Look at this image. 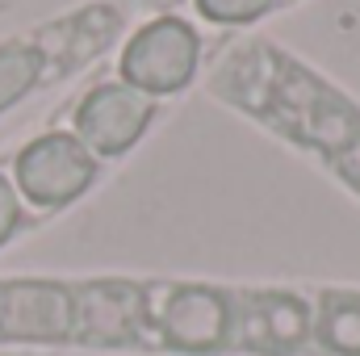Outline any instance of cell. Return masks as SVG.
<instances>
[{
  "instance_id": "4",
  "label": "cell",
  "mask_w": 360,
  "mask_h": 356,
  "mask_svg": "<svg viewBox=\"0 0 360 356\" xmlns=\"http://www.w3.org/2000/svg\"><path fill=\"white\" fill-rule=\"evenodd\" d=\"M314 340V306L289 289H243L239 293V340L235 352L297 356Z\"/></svg>"
},
{
  "instance_id": "5",
  "label": "cell",
  "mask_w": 360,
  "mask_h": 356,
  "mask_svg": "<svg viewBox=\"0 0 360 356\" xmlns=\"http://www.w3.org/2000/svg\"><path fill=\"white\" fill-rule=\"evenodd\" d=\"M155 117V101L134 92L122 80H109V84H96L80 96L76 105V117H72V134L89 147L92 155L101 160H113V155H126L151 126Z\"/></svg>"
},
{
  "instance_id": "9",
  "label": "cell",
  "mask_w": 360,
  "mask_h": 356,
  "mask_svg": "<svg viewBox=\"0 0 360 356\" xmlns=\"http://www.w3.org/2000/svg\"><path fill=\"white\" fill-rule=\"evenodd\" d=\"M42 51L30 42H0V113L25 101L42 80Z\"/></svg>"
},
{
  "instance_id": "6",
  "label": "cell",
  "mask_w": 360,
  "mask_h": 356,
  "mask_svg": "<svg viewBox=\"0 0 360 356\" xmlns=\"http://www.w3.org/2000/svg\"><path fill=\"white\" fill-rule=\"evenodd\" d=\"M0 340L13 344L76 340V289L59 281H0Z\"/></svg>"
},
{
  "instance_id": "7",
  "label": "cell",
  "mask_w": 360,
  "mask_h": 356,
  "mask_svg": "<svg viewBox=\"0 0 360 356\" xmlns=\"http://www.w3.org/2000/svg\"><path fill=\"white\" fill-rule=\"evenodd\" d=\"M76 340L96 348H126L143 340V285L92 281L76 289Z\"/></svg>"
},
{
  "instance_id": "8",
  "label": "cell",
  "mask_w": 360,
  "mask_h": 356,
  "mask_svg": "<svg viewBox=\"0 0 360 356\" xmlns=\"http://www.w3.org/2000/svg\"><path fill=\"white\" fill-rule=\"evenodd\" d=\"M314 348L327 356H360V293L323 289L314 302Z\"/></svg>"
},
{
  "instance_id": "1",
  "label": "cell",
  "mask_w": 360,
  "mask_h": 356,
  "mask_svg": "<svg viewBox=\"0 0 360 356\" xmlns=\"http://www.w3.org/2000/svg\"><path fill=\"white\" fill-rule=\"evenodd\" d=\"M239 340V293L218 285H143L147 348L180 356H218Z\"/></svg>"
},
{
  "instance_id": "3",
  "label": "cell",
  "mask_w": 360,
  "mask_h": 356,
  "mask_svg": "<svg viewBox=\"0 0 360 356\" xmlns=\"http://www.w3.org/2000/svg\"><path fill=\"white\" fill-rule=\"evenodd\" d=\"M92 180H96V155L72 130L38 134L13 160V189L38 210L72 205L92 189Z\"/></svg>"
},
{
  "instance_id": "11",
  "label": "cell",
  "mask_w": 360,
  "mask_h": 356,
  "mask_svg": "<svg viewBox=\"0 0 360 356\" xmlns=\"http://www.w3.org/2000/svg\"><path fill=\"white\" fill-rule=\"evenodd\" d=\"M17 227H21V193L13 189V180L0 172V248L13 239Z\"/></svg>"
},
{
  "instance_id": "2",
  "label": "cell",
  "mask_w": 360,
  "mask_h": 356,
  "mask_svg": "<svg viewBox=\"0 0 360 356\" xmlns=\"http://www.w3.org/2000/svg\"><path fill=\"white\" fill-rule=\"evenodd\" d=\"M197 68H201V34L193 21L172 13L139 25L117 59L122 84H130L151 101L184 92L197 80Z\"/></svg>"
},
{
  "instance_id": "10",
  "label": "cell",
  "mask_w": 360,
  "mask_h": 356,
  "mask_svg": "<svg viewBox=\"0 0 360 356\" xmlns=\"http://www.w3.org/2000/svg\"><path fill=\"white\" fill-rule=\"evenodd\" d=\"M197 13L214 25H252L264 13H272L276 0H193Z\"/></svg>"
}]
</instances>
